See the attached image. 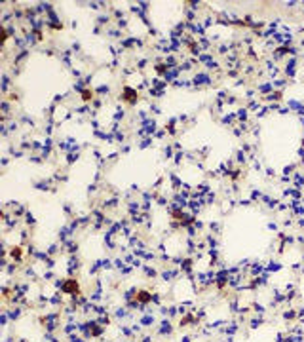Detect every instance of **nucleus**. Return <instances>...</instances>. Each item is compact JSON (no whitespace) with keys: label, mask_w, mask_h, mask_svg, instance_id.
Returning a JSON list of instances; mask_svg holds the SVG:
<instances>
[{"label":"nucleus","mask_w":304,"mask_h":342,"mask_svg":"<svg viewBox=\"0 0 304 342\" xmlns=\"http://www.w3.org/2000/svg\"><path fill=\"white\" fill-rule=\"evenodd\" d=\"M139 300H141V302H148V300H150V295L145 293V291H141V293H139Z\"/></svg>","instance_id":"nucleus-1"}]
</instances>
